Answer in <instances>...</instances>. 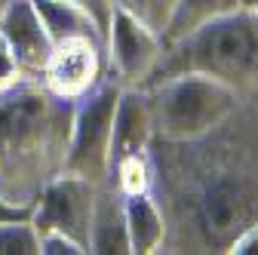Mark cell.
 Wrapping results in <instances>:
<instances>
[{"mask_svg":"<svg viewBox=\"0 0 258 255\" xmlns=\"http://www.w3.org/2000/svg\"><path fill=\"white\" fill-rule=\"evenodd\" d=\"M234 130L194 142H151V194L166 218L160 252H228L258 225V95H243Z\"/></svg>","mask_w":258,"mask_h":255,"instance_id":"obj_1","label":"cell"},{"mask_svg":"<svg viewBox=\"0 0 258 255\" xmlns=\"http://www.w3.org/2000/svg\"><path fill=\"white\" fill-rule=\"evenodd\" d=\"M74 102L40 77H19L0 89V197L34 206L37 194L64 169Z\"/></svg>","mask_w":258,"mask_h":255,"instance_id":"obj_2","label":"cell"},{"mask_svg":"<svg viewBox=\"0 0 258 255\" xmlns=\"http://www.w3.org/2000/svg\"><path fill=\"white\" fill-rule=\"evenodd\" d=\"M184 71L209 74L243 95H258V13L240 7L190 31L187 37L166 43L145 86Z\"/></svg>","mask_w":258,"mask_h":255,"instance_id":"obj_3","label":"cell"},{"mask_svg":"<svg viewBox=\"0 0 258 255\" xmlns=\"http://www.w3.org/2000/svg\"><path fill=\"white\" fill-rule=\"evenodd\" d=\"M145 99L154 123V139L194 142L218 130L243 105V92L209 74L184 71L145 86Z\"/></svg>","mask_w":258,"mask_h":255,"instance_id":"obj_4","label":"cell"},{"mask_svg":"<svg viewBox=\"0 0 258 255\" xmlns=\"http://www.w3.org/2000/svg\"><path fill=\"white\" fill-rule=\"evenodd\" d=\"M151 142L154 123L148 111L145 89L123 86L111 123V148H108V181L133 194L151 187Z\"/></svg>","mask_w":258,"mask_h":255,"instance_id":"obj_5","label":"cell"},{"mask_svg":"<svg viewBox=\"0 0 258 255\" xmlns=\"http://www.w3.org/2000/svg\"><path fill=\"white\" fill-rule=\"evenodd\" d=\"M120 83L108 74L92 92H86L80 102H74L71 120V139L64 154L68 175H80L92 184L108 181V148H111V123L114 108L120 99Z\"/></svg>","mask_w":258,"mask_h":255,"instance_id":"obj_6","label":"cell"},{"mask_svg":"<svg viewBox=\"0 0 258 255\" xmlns=\"http://www.w3.org/2000/svg\"><path fill=\"white\" fill-rule=\"evenodd\" d=\"M95 190L99 184H92L80 175L61 172L55 175L34 200L31 206V225L37 228V234L55 231L77 240L89 252V225H92V206H95Z\"/></svg>","mask_w":258,"mask_h":255,"instance_id":"obj_7","label":"cell"},{"mask_svg":"<svg viewBox=\"0 0 258 255\" xmlns=\"http://www.w3.org/2000/svg\"><path fill=\"white\" fill-rule=\"evenodd\" d=\"M108 74L120 86H145L151 71L157 68L160 52H163V40L157 31L142 25L136 16L126 10L114 7L108 19Z\"/></svg>","mask_w":258,"mask_h":255,"instance_id":"obj_8","label":"cell"},{"mask_svg":"<svg viewBox=\"0 0 258 255\" xmlns=\"http://www.w3.org/2000/svg\"><path fill=\"white\" fill-rule=\"evenodd\" d=\"M108 77V49L86 40L55 43L40 80L68 102H80L86 92H92Z\"/></svg>","mask_w":258,"mask_h":255,"instance_id":"obj_9","label":"cell"},{"mask_svg":"<svg viewBox=\"0 0 258 255\" xmlns=\"http://www.w3.org/2000/svg\"><path fill=\"white\" fill-rule=\"evenodd\" d=\"M0 37L7 40L25 74L40 77L52 55V40L31 0H7L0 7Z\"/></svg>","mask_w":258,"mask_h":255,"instance_id":"obj_10","label":"cell"},{"mask_svg":"<svg viewBox=\"0 0 258 255\" xmlns=\"http://www.w3.org/2000/svg\"><path fill=\"white\" fill-rule=\"evenodd\" d=\"M31 4H34L52 46L71 40H86L95 46L108 43V28L77 0H31Z\"/></svg>","mask_w":258,"mask_h":255,"instance_id":"obj_11","label":"cell"},{"mask_svg":"<svg viewBox=\"0 0 258 255\" xmlns=\"http://www.w3.org/2000/svg\"><path fill=\"white\" fill-rule=\"evenodd\" d=\"M89 252L92 255H129L123 190H117L111 181H102L99 190H95L92 225H89Z\"/></svg>","mask_w":258,"mask_h":255,"instance_id":"obj_12","label":"cell"},{"mask_svg":"<svg viewBox=\"0 0 258 255\" xmlns=\"http://www.w3.org/2000/svg\"><path fill=\"white\" fill-rule=\"evenodd\" d=\"M126 209V234H129V255H151L160 252L166 237V218L151 187L123 194Z\"/></svg>","mask_w":258,"mask_h":255,"instance_id":"obj_13","label":"cell"},{"mask_svg":"<svg viewBox=\"0 0 258 255\" xmlns=\"http://www.w3.org/2000/svg\"><path fill=\"white\" fill-rule=\"evenodd\" d=\"M240 10V0H175L172 7V16L166 22V31L160 34V40L166 43H175L181 37H187L190 31L203 28L206 22L218 19V16H228Z\"/></svg>","mask_w":258,"mask_h":255,"instance_id":"obj_14","label":"cell"},{"mask_svg":"<svg viewBox=\"0 0 258 255\" xmlns=\"http://www.w3.org/2000/svg\"><path fill=\"white\" fill-rule=\"evenodd\" d=\"M0 255H40V237L31 218L0 221Z\"/></svg>","mask_w":258,"mask_h":255,"instance_id":"obj_15","label":"cell"},{"mask_svg":"<svg viewBox=\"0 0 258 255\" xmlns=\"http://www.w3.org/2000/svg\"><path fill=\"white\" fill-rule=\"evenodd\" d=\"M114 7L126 10L129 16H136L142 25H148L151 31L163 34L166 31V22L172 16V7L175 0H114Z\"/></svg>","mask_w":258,"mask_h":255,"instance_id":"obj_16","label":"cell"},{"mask_svg":"<svg viewBox=\"0 0 258 255\" xmlns=\"http://www.w3.org/2000/svg\"><path fill=\"white\" fill-rule=\"evenodd\" d=\"M37 237H40V255H86V246H80L77 240L64 237V234L46 231Z\"/></svg>","mask_w":258,"mask_h":255,"instance_id":"obj_17","label":"cell"},{"mask_svg":"<svg viewBox=\"0 0 258 255\" xmlns=\"http://www.w3.org/2000/svg\"><path fill=\"white\" fill-rule=\"evenodd\" d=\"M19 77H25V71L19 68V61H16V55L10 52L7 40L0 37V89L10 86V83H16Z\"/></svg>","mask_w":258,"mask_h":255,"instance_id":"obj_18","label":"cell"},{"mask_svg":"<svg viewBox=\"0 0 258 255\" xmlns=\"http://www.w3.org/2000/svg\"><path fill=\"white\" fill-rule=\"evenodd\" d=\"M228 252H231V255H258V225H252L249 231H243V234L231 243Z\"/></svg>","mask_w":258,"mask_h":255,"instance_id":"obj_19","label":"cell"},{"mask_svg":"<svg viewBox=\"0 0 258 255\" xmlns=\"http://www.w3.org/2000/svg\"><path fill=\"white\" fill-rule=\"evenodd\" d=\"M80 7H86L95 19H99L105 28H108V19H111V10H114V0H77Z\"/></svg>","mask_w":258,"mask_h":255,"instance_id":"obj_20","label":"cell"},{"mask_svg":"<svg viewBox=\"0 0 258 255\" xmlns=\"http://www.w3.org/2000/svg\"><path fill=\"white\" fill-rule=\"evenodd\" d=\"M13 218H31V209L28 206H13L0 197V221H13Z\"/></svg>","mask_w":258,"mask_h":255,"instance_id":"obj_21","label":"cell"},{"mask_svg":"<svg viewBox=\"0 0 258 255\" xmlns=\"http://www.w3.org/2000/svg\"><path fill=\"white\" fill-rule=\"evenodd\" d=\"M240 7L249 10V13H258V0H240Z\"/></svg>","mask_w":258,"mask_h":255,"instance_id":"obj_22","label":"cell"},{"mask_svg":"<svg viewBox=\"0 0 258 255\" xmlns=\"http://www.w3.org/2000/svg\"><path fill=\"white\" fill-rule=\"evenodd\" d=\"M4 4H7V0H0V7H4Z\"/></svg>","mask_w":258,"mask_h":255,"instance_id":"obj_23","label":"cell"}]
</instances>
